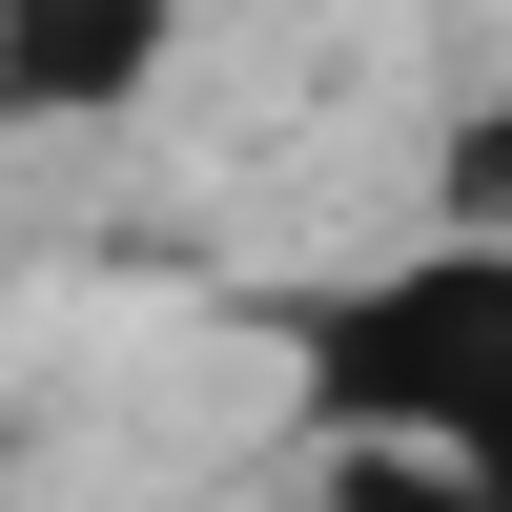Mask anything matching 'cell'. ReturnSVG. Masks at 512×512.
Masks as SVG:
<instances>
[{
  "label": "cell",
  "instance_id": "cell-1",
  "mask_svg": "<svg viewBox=\"0 0 512 512\" xmlns=\"http://www.w3.org/2000/svg\"><path fill=\"white\" fill-rule=\"evenodd\" d=\"M287 390L328 451H431L472 472V512H512V246H410V267L287 308Z\"/></svg>",
  "mask_w": 512,
  "mask_h": 512
},
{
  "label": "cell",
  "instance_id": "cell-2",
  "mask_svg": "<svg viewBox=\"0 0 512 512\" xmlns=\"http://www.w3.org/2000/svg\"><path fill=\"white\" fill-rule=\"evenodd\" d=\"M164 21H185V0H0V103H21V123L144 103V82H164Z\"/></svg>",
  "mask_w": 512,
  "mask_h": 512
},
{
  "label": "cell",
  "instance_id": "cell-3",
  "mask_svg": "<svg viewBox=\"0 0 512 512\" xmlns=\"http://www.w3.org/2000/svg\"><path fill=\"white\" fill-rule=\"evenodd\" d=\"M328 492H349V512H472V472H431V451H369V431H349V472H328Z\"/></svg>",
  "mask_w": 512,
  "mask_h": 512
},
{
  "label": "cell",
  "instance_id": "cell-4",
  "mask_svg": "<svg viewBox=\"0 0 512 512\" xmlns=\"http://www.w3.org/2000/svg\"><path fill=\"white\" fill-rule=\"evenodd\" d=\"M451 205H472V226H492V246H512V103H492V123H472V144H451Z\"/></svg>",
  "mask_w": 512,
  "mask_h": 512
}]
</instances>
